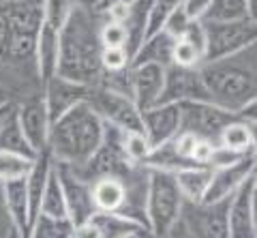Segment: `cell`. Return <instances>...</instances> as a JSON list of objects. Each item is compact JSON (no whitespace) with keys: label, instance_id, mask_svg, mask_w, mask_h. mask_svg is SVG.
I'll use <instances>...</instances> for the list:
<instances>
[{"label":"cell","instance_id":"13","mask_svg":"<svg viewBox=\"0 0 257 238\" xmlns=\"http://www.w3.org/2000/svg\"><path fill=\"white\" fill-rule=\"evenodd\" d=\"M43 103L47 109V116L54 123L56 118L64 116L67 112H71L73 107H77L79 103H86L90 97V88L84 84L71 82V79H64L60 75H54L52 79H47L43 84Z\"/></svg>","mask_w":257,"mask_h":238},{"label":"cell","instance_id":"39","mask_svg":"<svg viewBox=\"0 0 257 238\" xmlns=\"http://www.w3.org/2000/svg\"><path fill=\"white\" fill-rule=\"evenodd\" d=\"M212 0H182V11L189 20H202Z\"/></svg>","mask_w":257,"mask_h":238},{"label":"cell","instance_id":"35","mask_svg":"<svg viewBox=\"0 0 257 238\" xmlns=\"http://www.w3.org/2000/svg\"><path fill=\"white\" fill-rule=\"evenodd\" d=\"M255 155V153H251ZM246 155H240L231 148H225L221 144H214V150L210 155V161H208V168L210 170H223V168H229V165H236L238 161H242Z\"/></svg>","mask_w":257,"mask_h":238},{"label":"cell","instance_id":"19","mask_svg":"<svg viewBox=\"0 0 257 238\" xmlns=\"http://www.w3.org/2000/svg\"><path fill=\"white\" fill-rule=\"evenodd\" d=\"M58 69V30L43 24L35 47V71L41 86L56 75Z\"/></svg>","mask_w":257,"mask_h":238},{"label":"cell","instance_id":"15","mask_svg":"<svg viewBox=\"0 0 257 238\" xmlns=\"http://www.w3.org/2000/svg\"><path fill=\"white\" fill-rule=\"evenodd\" d=\"M15 109V118L20 123V129L24 138L28 140L30 148L35 153H41L47 148V133H50V116H47L43 97H32L28 101L20 103Z\"/></svg>","mask_w":257,"mask_h":238},{"label":"cell","instance_id":"24","mask_svg":"<svg viewBox=\"0 0 257 238\" xmlns=\"http://www.w3.org/2000/svg\"><path fill=\"white\" fill-rule=\"evenodd\" d=\"M219 144L236 150L240 155L255 153V125H248L244 121H234L223 129V133L219 136Z\"/></svg>","mask_w":257,"mask_h":238},{"label":"cell","instance_id":"4","mask_svg":"<svg viewBox=\"0 0 257 238\" xmlns=\"http://www.w3.org/2000/svg\"><path fill=\"white\" fill-rule=\"evenodd\" d=\"M105 125L88 103H79L71 112L56 118L47 133V150L54 161L71 168L82 165L103 142Z\"/></svg>","mask_w":257,"mask_h":238},{"label":"cell","instance_id":"1","mask_svg":"<svg viewBox=\"0 0 257 238\" xmlns=\"http://www.w3.org/2000/svg\"><path fill=\"white\" fill-rule=\"evenodd\" d=\"M101 22L94 11H86L73 7L69 20L58 30V69L60 75L71 82L84 84L88 88H96L101 84Z\"/></svg>","mask_w":257,"mask_h":238},{"label":"cell","instance_id":"10","mask_svg":"<svg viewBox=\"0 0 257 238\" xmlns=\"http://www.w3.org/2000/svg\"><path fill=\"white\" fill-rule=\"evenodd\" d=\"M54 170L60 180L64 202H67L69 221L73 223V227L86 223L96 212L94 202H92V193H90V185H88L84 178H79V174L67 163L54 161Z\"/></svg>","mask_w":257,"mask_h":238},{"label":"cell","instance_id":"28","mask_svg":"<svg viewBox=\"0 0 257 238\" xmlns=\"http://www.w3.org/2000/svg\"><path fill=\"white\" fill-rule=\"evenodd\" d=\"M180 5H182V0H152L150 9H148V22H146V35H144V41H146L148 37L161 33L163 26H165V22L170 20V15L178 9Z\"/></svg>","mask_w":257,"mask_h":238},{"label":"cell","instance_id":"25","mask_svg":"<svg viewBox=\"0 0 257 238\" xmlns=\"http://www.w3.org/2000/svg\"><path fill=\"white\" fill-rule=\"evenodd\" d=\"M39 215L56 217V219H69L67 215V202H64V193L60 187V180L56 176V170H52L50 180L41 197V206H39Z\"/></svg>","mask_w":257,"mask_h":238},{"label":"cell","instance_id":"44","mask_svg":"<svg viewBox=\"0 0 257 238\" xmlns=\"http://www.w3.org/2000/svg\"><path fill=\"white\" fill-rule=\"evenodd\" d=\"M11 109H13V105H0V121H3V118L11 112Z\"/></svg>","mask_w":257,"mask_h":238},{"label":"cell","instance_id":"37","mask_svg":"<svg viewBox=\"0 0 257 238\" xmlns=\"http://www.w3.org/2000/svg\"><path fill=\"white\" fill-rule=\"evenodd\" d=\"M191 22H193V20H189V18H187V13L182 11V5H180L178 9H176V11L170 15V20L165 22L163 33H167L172 39H176V41H178V39L182 37V33L187 30V26H189Z\"/></svg>","mask_w":257,"mask_h":238},{"label":"cell","instance_id":"20","mask_svg":"<svg viewBox=\"0 0 257 238\" xmlns=\"http://www.w3.org/2000/svg\"><path fill=\"white\" fill-rule=\"evenodd\" d=\"M90 221L99 229L101 238H144L148 236L146 227L140 225L138 221L122 217L118 212H99L96 210Z\"/></svg>","mask_w":257,"mask_h":238},{"label":"cell","instance_id":"11","mask_svg":"<svg viewBox=\"0 0 257 238\" xmlns=\"http://www.w3.org/2000/svg\"><path fill=\"white\" fill-rule=\"evenodd\" d=\"M189 101H210L199 69L170 65L165 69V84L157 105H180V103Z\"/></svg>","mask_w":257,"mask_h":238},{"label":"cell","instance_id":"5","mask_svg":"<svg viewBox=\"0 0 257 238\" xmlns=\"http://www.w3.org/2000/svg\"><path fill=\"white\" fill-rule=\"evenodd\" d=\"M182 195L176 187L174 174L146 168V193H144V215L148 234L167 238L182 210Z\"/></svg>","mask_w":257,"mask_h":238},{"label":"cell","instance_id":"26","mask_svg":"<svg viewBox=\"0 0 257 238\" xmlns=\"http://www.w3.org/2000/svg\"><path fill=\"white\" fill-rule=\"evenodd\" d=\"M28 238H73V223L69 219L37 215L30 225Z\"/></svg>","mask_w":257,"mask_h":238},{"label":"cell","instance_id":"34","mask_svg":"<svg viewBox=\"0 0 257 238\" xmlns=\"http://www.w3.org/2000/svg\"><path fill=\"white\" fill-rule=\"evenodd\" d=\"M99 39L103 47H124L126 50V30L118 22H101Z\"/></svg>","mask_w":257,"mask_h":238},{"label":"cell","instance_id":"6","mask_svg":"<svg viewBox=\"0 0 257 238\" xmlns=\"http://www.w3.org/2000/svg\"><path fill=\"white\" fill-rule=\"evenodd\" d=\"M206 35L204 62L229 58L234 54L255 45L257 22L251 18L229 20V22H202ZM202 62V65H204Z\"/></svg>","mask_w":257,"mask_h":238},{"label":"cell","instance_id":"42","mask_svg":"<svg viewBox=\"0 0 257 238\" xmlns=\"http://www.w3.org/2000/svg\"><path fill=\"white\" fill-rule=\"evenodd\" d=\"M73 5L79 7V9H86V11H96L101 0H73Z\"/></svg>","mask_w":257,"mask_h":238},{"label":"cell","instance_id":"21","mask_svg":"<svg viewBox=\"0 0 257 238\" xmlns=\"http://www.w3.org/2000/svg\"><path fill=\"white\" fill-rule=\"evenodd\" d=\"M174 43L176 39H172L167 33H157L148 37L146 41L140 45V50L135 52V56L131 60V65H159V67H170L172 65V52H174Z\"/></svg>","mask_w":257,"mask_h":238},{"label":"cell","instance_id":"41","mask_svg":"<svg viewBox=\"0 0 257 238\" xmlns=\"http://www.w3.org/2000/svg\"><path fill=\"white\" fill-rule=\"evenodd\" d=\"M133 3H138V0H101V5L96 7L94 13H103V11L111 9V7H131Z\"/></svg>","mask_w":257,"mask_h":238},{"label":"cell","instance_id":"18","mask_svg":"<svg viewBox=\"0 0 257 238\" xmlns=\"http://www.w3.org/2000/svg\"><path fill=\"white\" fill-rule=\"evenodd\" d=\"M3 187V202L5 210L9 217V223L22 238H28L30 232V206H28V193H26V180H7L0 182Z\"/></svg>","mask_w":257,"mask_h":238},{"label":"cell","instance_id":"31","mask_svg":"<svg viewBox=\"0 0 257 238\" xmlns=\"http://www.w3.org/2000/svg\"><path fill=\"white\" fill-rule=\"evenodd\" d=\"M73 0H43V24L60 30L73 11Z\"/></svg>","mask_w":257,"mask_h":238},{"label":"cell","instance_id":"8","mask_svg":"<svg viewBox=\"0 0 257 238\" xmlns=\"http://www.w3.org/2000/svg\"><path fill=\"white\" fill-rule=\"evenodd\" d=\"M86 103L105 125L116 127L124 133H144L142 112L128 94L116 92L105 86H96V88H90V97Z\"/></svg>","mask_w":257,"mask_h":238},{"label":"cell","instance_id":"38","mask_svg":"<svg viewBox=\"0 0 257 238\" xmlns=\"http://www.w3.org/2000/svg\"><path fill=\"white\" fill-rule=\"evenodd\" d=\"M212 150H214V142H210V140H199L195 150H193L191 163L197 165V168H208V161H210Z\"/></svg>","mask_w":257,"mask_h":238},{"label":"cell","instance_id":"36","mask_svg":"<svg viewBox=\"0 0 257 238\" xmlns=\"http://www.w3.org/2000/svg\"><path fill=\"white\" fill-rule=\"evenodd\" d=\"M180 39L182 41H187L189 45H193L204 56V52H206V35H204V24L199 20H193L187 26V30L182 33Z\"/></svg>","mask_w":257,"mask_h":238},{"label":"cell","instance_id":"16","mask_svg":"<svg viewBox=\"0 0 257 238\" xmlns=\"http://www.w3.org/2000/svg\"><path fill=\"white\" fill-rule=\"evenodd\" d=\"M142 127L150 148L163 146L180 133V105H155L142 112Z\"/></svg>","mask_w":257,"mask_h":238},{"label":"cell","instance_id":"40","mask_svg":"<svg viewBox=\"0 0 257 238\" xmlns=\"http://www.w3.org/2000/svg\"><path fill=\"white\" fill-rule=\"evenodd\" d=\"M73 238H101V234H99V229H96V225L88 219L86 223L73 227Z\"/></svg>","mask_w":257,"mask_h":238},{"label":"cell","instance_id":"7","mask_svg":"<svg viewBox=\"0 0 257 238\" xmlns=\"http://www.w3.org/2000/svg\"><path fill=\"white\" fill-rule=\"evenodd\" d=\"M229 197L221 202H184L176 225L187 238H229Z\"/></svg>","mask_w":257,"mask_h":238},{"label":"cell","instance_id":"45","mask_svg":"<svg viewBox=\"0 0 257 238\" xmlns=\"http://www.w3.org/2000/svg\"><path fill=\"white\" fill-rule=\"evenodd\" d=\"M5 238H22V236H20V234H18V232H15V229L11 227L9 232H7V236H5Z\"/></svg>","mask_w":257,"mask_h":238},{"label":"cell","instance_id":"3","mask_svg":"<svg viewBox=\"0 0 257 238\" xmlns=\"http://www.w3.org/2000/svg\"><path fill=\"white\" fill-rule=\"evenodd\" d=\"M43 26V0L0 3V62L35 69V47Z\"/></svg>","mask_w":257,"mask_h":238},{"label":"cell","instance_id":"30","mask_svg":"<svg viewBox=\"0 0 257 238\" xmlns=\"http://www.w3.org/2000/svg\"><path fill=\"white\" fill-rule=\"evenodd\" d=\"M120 148H122V155L133 165H144L148 155H150V150H152L144 133H122Z\"/></svg>","mask_w":257,"mask_h":238},{"label":"cell","instance_id":"17","mask_svg":"<svg viewBox=\"0 0 257 238\" xmlns=\"http://www.w3.org/2000/svg\"><path fill=\"white\" fill-rule=\"evenodd\" d=\"M255 174V155H246L242 161H238L236 165H229V168H223V170H212V178H210V185L206 189V195L202 202H221V200H227L231 197L238 187L242 182L253 176Z\"/></svg>","mask_w":257,"mask_h":238},{"label":"cell","instance_id":"2","mask_svg":"<svg viewBox=\"0 0 257 238\" xmlns=\"http://www.w3.org/2000/svg\"><path fill=\"white\" fill-rule=\"evenodd\" d=\"M208 99L227 112H242L257 101L255 73V45L234 54L229 58L204 62L199 67Z\"/></svg>","mask_w":257,"mask_h":238},{"label":"cell","instance_id":"43","mask_svg":"<svg viewBox=\"0 0 257 238\" xmlns=\"http://www.w3.org/2000/svg\"><path fill=\"white\" fill-rule=\"evenodd\" d=\"M0 105H11V92L0 84Z\"/></svg>","mask_w":257,"mask_h":238},{"label":"cell","instance_id":"32","mask_svg":"<svg viewBox=\"0 0 257 238\" xmlns=\"http://www.w3.org/2000/svg\"><path fill=\"white\" fill-rule=\"evenodd\" d=\"M131 67V58L124 47H103L101 50V69L103 75L122 73Z\"/></svg>","mask_w":257,"mask_h":238},{"label":"cell","instance_id":"22","mask_svg":"<svg viewBox=\"0 0 257 238\" xmlns=\"http://www.w3.org/2000/svg\"><path fill=\"white\" fill-rule=\"evenodd\" d=\"M210 178H212V170L197 168V165H189V168L174 172L176 187H178L184 202H202L206 189L210 185Z\"/></svg>","mask_w":257,"mask_h":238},{"label":"cell","instance_id":"23","mask_svg":"<svg viewBox=\"0 0 257 238\" xmlns=\"http://www.w3.org/2000/svg\"><path fill=\"white\" fill-rule=\"evenodd\" d=\"M0 150L18 153V155L28 157V159H35L39 155L30 148L28 140L24 138L20 123H18V118H15V109H11V112L0 121Z\"/></svg>","mask_w":257,"mask_h":238},{"label":"cell","instance_id":"12","mask_svg":"<svg viewBox=\"0 0 257 238\" xmlns=\"http://www.w3.org/2000/svg\"><path fill=\"white\" fill-rule=\"evenodd\" d=\"M255 197H257V174L248 176L238 187V191L229 197V210H227L229 238H257Z\"/></svg>","mask_w":257,"mask_h":238},{"label":"cell","instance_id":"9","mask_svg":"<svg viewBox=\"0 0 257 238\" xmlns=\"http://www.w3.org/2000/svg\"><path fill=\"white\" fill-rule=\"evenodd\" d=\"M240 121L238 114L227 112L212 101H189L180 103V131L210 140L219 144V136L227 125Z\"/></svg>","mask_w":257,"mask_h":238},{"label":"cell","instance_id":"29","mask_svg":"<svg viewBox=\"0 0 257 238\" xmlns=\"http://www.w3.org/2000/svg\"><path fill=\"white\" fill-rule=\"evenodd\" d=\"M32 161L35 159L22 157L18 153H9V150H0V182L26 178Z\"/></svg>","mask_w":257,"mask_h":238},{"label":"cell","instance_id":"27","mask_svg":"<svg viewBox=\"0 0 257 238\" xmlns=\"http://www.w3.org/2000/svg\"><path fill=\"white\" fill-rule=\"evenodd\" d=\"M248 18V0H212L199 22H229Z\"/></svg>","mask_w":257,"mask_h":238},{"label":"cell","instance_id":"14","mask_svg":"<svg viewBox=\"0 0 257 238\" xmlns=\"http://www.w3.org/2000/svg\"><path fill=\"white\" fill-rule=\"evenodd\" d=\"M128 84H131V99L135 101L140 112L155 107L163 92L165 84V67L159 65H131L128 71Z\"/></svg>","mask_w":257,"mask_h":238},{"label":"cell","instance_id":"33","mask_svg":"<svg viewBox=\"0 0 257 238\" xmlns=\"http://www.w3.org/2000/svg\"><path fill=\"white\" fill-rule=\"evenodd\" d=\"M204 62V56L199 54L195 47L189 45L187 41H178L174 43V52H172V65L176 67H187V69H199Z\"/></svg>","mask_w":257,"mask_h":238}]
</instances>
